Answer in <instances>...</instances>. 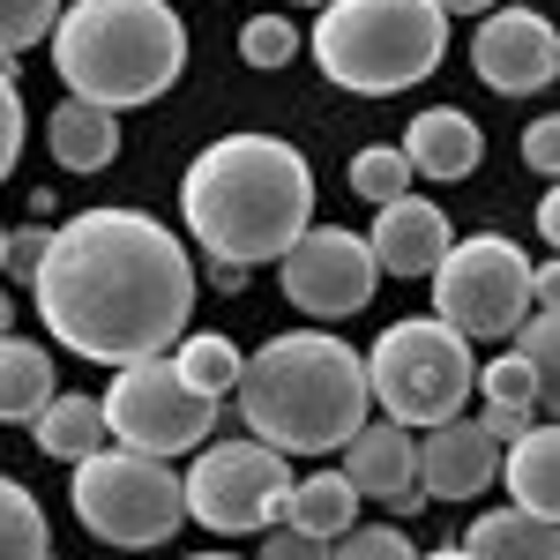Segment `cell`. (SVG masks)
<instances>
[{
    "label": "cell",
    "mask_w": 560,
    "mask_h": 560,
    "mask_svg": "<svg viewBox=\"0 0 560 560\" xmlns=\"http://www.w3.org/2000/svg\"><path fill=\"white\" fill-rule=\"evenodd\" d=\"M277 277H284V300L314 322H351L382 284V269L366 255V232H345V224H306L277 255Z\"/></svg>",
    "instance_id": "cell-11"
},
{
    "label": "cell",
    "mask_w": 560,
    "mask_h": 560,
    "mask_svg": "<svg viewBox=\"0 0 560 560\" xmlns=\"http://www.w3.org/2000/svg\"><path fill=\"white\" fill-rule=\"evenodd\" d=\"M0 232H8V224H0Z\"/></svg>",
    "instance_id": "cell-42"
},
{
    "label": "cell",
    "mask_w": 560,
    "mask_h": 560,
    "mask_svg": "<svg viewBox=\"0 0 560 560\" xmlns=\"http://www.w3.org/2000/svg\"><path fill=\"white\" fill-rule=\"evenodd\" d=\"M45 150H52L60 173H105L120 158V120L90 97H68V105L45 113Z\"/></svg>",
    "instance_id": "cell-18"
},
{
    "label": "cell",
    "mask_w": 560,
    "mask_h": 560,
    "mask_svg": "<svg viewBox=\"0 0 560 560\" xmlns=\"http://www.w3.org/2000/svg\"><path fill=\"white\" fill-rule=\"evenodd\" d=\"M240 52H247V68H284V60L300 52V31H292L284 15H247V31H240Z\"/></svg>",
    "instance_id": "cell-30"
},
{
    "label": "cell",
    "mask_w": 560,
    "mask_h": 560,
    "mask_svg": "<svg viewBox=\"0 0 560 560\" xmlns=\"http://www.w3.org/2000/svg\"><path fill=\"white\" fill-rule=\"evenodd\" d=\"M493 486H509V509H530V516H553L560 509V433L553 419L523 427L509 448H501V471Z\"/></svg>",
    "instance_id": "cell-17"
},
{
    "label": "cell",
    "mask_w": 560,
    "mask_h": 560,
    "mask_svg": "<svg viewBox=\"0 0 560 560\" xmlns=\"http://www.w3.org/2000/svg\"><path fill=\"white\" fill-rule=\"evenodd\" d=\"M411 560H471L464 546H441V553H411Z\"/></svg>",
    "instance_id": "cell-40"
},
{
    "label": "cell",
    "mask_w": 560,
    "mask_h": 560,
    "mask_svg": "<svg viewBox=\"0 0 560 560\" xmlns=\"http://www.w3.org/2000/svg\"><path fill=\"white\" fill-rule=\"evenodd\" d=\"M232 404L247 433L269 441L277 456H337L374 411L366 359L329 329H292V337H269L261 351H240Z\"/></svg>",
    "instance_id": "cell-3"
},
{
    "label": "cell",
    "mask_w": 560,
    "mask_h": 560,
    "mask_svg": "<svg viewBox=\"0 0 560 560\" xmlns=\"http://www.w3.org/2000/svg\"><path fill=\"white\" fill-rule=\"evenodd\" d=\"M471 388H486V404H509V411H530V419H553V404H560V388H546L516 351L486 359V366L471 374Z\"/></svg>",
    "instance_id": "cell-24"
},
{
    "label": "cell",
    "mask_w": 560,
    "mask_h": 560,
    "mask_svg": "<svg viewBox=\"0 0 560 560\" xmlns=\"http://www.w3.org/2000/svg\"><path fill=\"white\" fill-rule=\"evenodd\" d=\"M345 478H351L359 501H382L396 523L427 509V493H419V441H411V427H396V419H374V427L351 433Z\"/></svg>",
    "instance_id": "cell-13"
},
{
    "label": "cell",
    "mask_w": 560,
    "mask_h": 560,
    "mask_svg": "<svg viewBox=\"0 0 560 560\" xmlns=\"http://www.w3.org/2000/svg\"><path fill=\"white\" fill-rule=\"evenodd\" d=\"M52 68L68 97H90L105 113L158 105L187 68V23L165 0H75L52 23Z\"/></svg>",
    "instance_id": "cell-4"
},
{
    "label": "cell",
    "mask_w": 560,
    "mask_h": 560,
    "mask_svg": "<svg viewBox=\"0 0 560 560\" xmlns=\"http://www.w3.org/2000/svg\"><path fill=\"white\" fill-rule=\"evenodd\" d=\"M45 560H52V553H45Z\"/></svg>",
    "instance_id": "cell-43"
},
{
    "label": "cell",
    "mask_w": 560,
    "mask_h": 560,
    "mask_svg": "<svg viewBox=\"0 0 560 560\" xmlns=\"http://www.w3.org/2000/svg\"><path fill=\"white\" fill-rule=\"evenodd\" d=\"M404 158H411V173L419 179H471L478 158H486V135H478V120L464 113V105H433V113H419L411 120V135L396 142Z\"/></svg>",
    "instance_id": "cell-16"
},
{
    "label": "cell",
    "mask_w": 560,
    "mask_h": 560,
    "mask_svg": "<svg viewBox=\"0 0 560 560\" xmlns=\"http://www.w3.org/2000/svg\"><path fill=\"white\" fill-rule=\"evenodd\" d=\"M45 240H52V232H45L38 217H31V224H15V232H0V269H8L15 284H31V277H38V261H45Z\"/></svg>",
    "instance_id": "cell-31"
},
{
    "label": "cell",
    "mask_w": 560,
    "mask_h": 560,
    "mask_svg": "<svg viewBox=\"0 0 560 560\" xmlns=\"http://www.w3.org/2000/svg\"><path fill=\"white\" fill-rule=\"evenodd\" d=\"M419 546L396 530V523H366V530H337L329 538V560H411Z\"/></svg>",
    "instance_id": "cell-29"
},
{
    "label": "cell",
    "mask_w": 560,
    "mask_h": 560,
    "mask_svg": "<svg viewBox=\"0 0 560 560\" xmlns=\"http://www.w3.org/2000/svg\"><path fill=\"white\" fill-rule=\"evenodd\" d=\"M23 158V97H15V68H0V179Z\"/></svg>",
    "instance_id": "cell-32"
},
{
    "label": "cell",
    "mask_w": 560,
    "mask_h": 560,
    "mask_svg": "<svg viewBox=\"0 0 560 560\" xmlns=\"http://www.w3.org/2000/svg\"><path fill=\"white\" fill-rule=\"evenodd\" d=\"M52 396V351L31 337H0V427H31Z\"/></svg>",
    "instance_id": "cell-21"
},
{
    "label": "cell",
    "mask_w": 560,
    "mask_h": 560,
    "mask_svg": "<svg viewBox=\"0 0 560 560\" xmlns=\"http://www.w3.org/2000/svg\"><path fill=\"white\" fill-rule=\"evenodd\" d=\"M179 217L210 261L261 269L314 224V173L277 135H217L179 179Z\"/></svg>",
    "instance_id": "cell-2"
},
{
    "label": "cell",
    "mask_w": 560,
    "mask_h": 560,
    "mask_svg": "<svg viewBox=\"0 0 560 560\" xmlns=\"http://www.w3.org/2000/svg\"><path fill=\"white\" fill-rule=\"evenodd\" d=\"M538 240H560V202H553V195L538 202Z\"/></svg>",
    "instance_id": "cell-37"
},
{
    "label": "cell",
    "mask_w": 560,
    "mask_h": 560,
    "mask_svg": "<svg viewBox=\"0 0 560 560\" xmlns=\"http://www.w3.org/2000/svg\"><path fill=\"white\" fill-rule=\"evenodd\" d=\"M351 516H359L351 478L345 471H314V478H292L277 523H300V530H314V538H337V530H351Z\"/></svg>",
    "instance_id": "cell-22"
},
{
    "label": "cell",
    "mask_w": 560,
    "mask_h": 560,
    "mask_svg": "<svg viewBox=\"0 0 560 560\" xmlns=\"http://www.w3.org/2000/svg\"><path fill=\"white\" fill-rule=\"evenodd\" d=\"M97 411H105V433L120 441V448H142V456H187V448H202L217 427V404L210 396H195V388L173 374V351H150V359H128L113 388L97 396Z\"/></svg>",
    "instance_id": "cell-10"
},
{
    "label": "cell",
    "mask_w": 560,
    "mask_h": 560,
    "mask_svg": "<svg viewBox=\"0 0 560 560\" xmlns=\"http://www.w3.org/2000/svg\"><path fill=\"white\" fill-rule=\"evenodd\" d=\"M448 52V15L433 0H322L314 60L351 97H396L427 83Z\"/></svg>",
    "instance_id": "cell-5"
},
{
    "label": "cell",
    "mask_w": 560,
    "mask_h": 560,
    "mask_svg": "<svg viewBox=\"0 0 560 560\" xmlns=\"http://www.w3.org/2000/svg\"><path fill=\"white\" fill-rule=\"evenodd\" d=\"M433 8H441V15H486L493 0H433Z\"/></svg>",
    "instance_id": "cell-38"
},
{
    "label": "cell",
    "mask_w": 560,
    "mask_h": 560,
    "mask_svg": "<svg viewBox=\"0 0 560 560\" xmlns=\"http://www.w3.org/2000/svg\"><path fill=\"white\" fill-rule=\"evenodd\" d=\"M284 493H292V471L269 441H202L195 464L179 471V501L187 516L217 530V538H247V530H269L284 516Z\"/></svg>",
    "instance_id": "cell-9"
},
{
    "label": "cell",
    "mask_w": 560,
    "mask_h": 560,
    "mask_svg": "<svg viewBox=\"0 0 560 560\" xmlns=\"http://www.w3.org/2000/svg\"><path fill=\"white\" fill-rule=\"evenodd\" d=\"M478 427H486V441H501V448H509V441H516L523 427H538V419H530V411H509V404H486V411H478Z\"/></svg>",
    "instance_id": "cell-35"
},
{
    "label": "cell",
    "mask_w": 560,
    "mask_h": 560,
    "mask_svg": "<svg viewBox=\"0 0 560 560\" xmlns=\"http://www.w3.org/2000/svg\"><path fill=\"white\" fill-rule=\"evenodd\" d=\"M448 217L427 195H396V202H374V232H366V255L382 277H427L433 261L448 255Z\"/></svg>",
    "instance_id": "cell-15"
},
{
    "label": "cell",
    "mask_w": 560,
    "mask_h": 560,
    "mask_svg": "<svg viewBox=\"0 0 560 560\" xmlns=\"http://www.w3.org/2000/svg\"><path fill=\"white\" fill-rule=\"evenodd\" d=\"M210 284L217 292H247V269L240 261H210Z\"/></svg>",
    "instance_id": "cell-36"
},
{
    "label": "cell",
    "mask_w": 560,
    "mask_h": 560,
    "mask_svg": "<svg viewBox=\"0 0 560 560\" xmlns=\"http://www.w3.org/2000/svg\"><path fill=\"white\" fill-rule=\"evenodd\" d=\"M31 300L60 351L90 366H128L179 345L195 314V269L150 210H75L52 224Z\"/></svg>",
    "instance_id": "cell-1"
},
{
    "label": "cell",
    "mask_w": 560,
    "mask_h": 560,
    "mask_svg": "<svg viewBox=\"0 0 560 560\" xmlns=\"http://www.w3.org/2000/svg\"><path fill=\"white\" fill-rule=\"evenodd\" d=\"M60 23V0H0V68L8 52H31L38 38H52Z\"/></svg>",
    "instance_id": "cell-27"
},
{
    "label": "cell",
    "mask_w": 560,
    "mask_h": 560,
    "mask_svg": "<svg viewBox=\"0 0 560 560\" xmlns=\"http://www.w3.org/2000/svg\"><path fill=\"white\" fill-rule=\"evenodd\" d=\"M68 501H75V523H83L90 538H105L120 553L165 546L187 523L179 471L165 456H142V448H90L83 464H75V478H68Z\"/></svg>",
    "instance_id": "cell-7"
},
{
    "label": "cell",
    "mask_w": 560,
    "mask_h": 560,
    "mask_svg": "<svg viewBox=\"0 0 560 560\" xmlns=\"http://www.w3.org/2000/svg\"><path fill=\"white\" fill-rule=\"evenodd\" d=\"M31 433H38V456H52V464H83L90 448L113 441V433H105V411H97V396H60V388L38 404Z\"/></svg>",
    "instance_id": "cell-20"
},
{
    "label": "cell",
    "mask_w": 560,
    "mask_h": 560,
    "mask_svg": "<svg viewBox=\"0 0 560 560\" xmlns=\"http://www.w3.org/2000/svg\"><path fill=\"white\" fill-rule=\"evenodd\" d=\"M471 68L501 97H538L560 75V31L538 8H486V23L471 38Z\"/></svg>",
    "instance_id": "cell-12"
},
{
    "label": "cell",
    "mask_w": 560,
    "mask_h": 560,
    "mask_svg": "<svg viewBox=\"0 0 560 560\" xmlns=\"http://www.w3.org/2000/svg\"><path fill=\"white\" fill-rule=\"evenodd\" d=\"M501 471V441H486L478 419H441L419 433V493L427 501H478Z\"/></svg>",
    "instance_id": "cell-14"
},
{
    "label": "cell",
    "mask_w": 560,
    "mask_h": 560,
    "mask_svg": "<svg viewBox=\"0 0 560 560\" xmlns=\"http://www.w3.org/2000/svg\"><path fill=\"white\" fill-rule=\"evenodd\" d=\"M523 165L538 179L560 173V120H530V128H523Z\"/></svg>",
    "instance_id": "cell-34"
},
{
    "label": "cell",
    "mask_w": 560,
    "mask_h": 560,
    "mask_svg": "<svg viewBox=\"0 0 560 560\" xmlns=\"http://www.w3.org/2000/svg\"><path fill=\"white\" fill-rule=\"evenodd\" d=\"M509 351H516V359H523V366H530L546 388L560 382V322L546 314V306H538V314H523V329L509 337Z\"/></svg>",
    "instance_id": "cell-28"
},
{
    "label": "cell",
    "mask_w": 560,
    "mask_h": 560,
    "mask_svg": "<svg viewBox=\"0 0 560 560\" xmlns=\"http://www.w3.org/2000/svg\"><path fill=\"white\" fill-rule=\"evenodd\" d=\"M464 553L471 560H560V530L553 516H530V509H486L464 530Z\"/></svg>",
    "instance_id": "cell-19"
},
{
    "label": "cell",
    "mask_w": 560,
    "mask_h": 560,
    "mask_svg": "<svg viewBox=\"0 0 560 560\" xmlns=\"http://www.w3.org/2000/svg\"><path fill=\"white\" fill-rule=\"evenodd\" d=\"M187 560H232V553H187Z\"/></svg>",
    "instance_id": "cell-41"
},
{
    "label": "cell",
    "mask_w": 560,
    "mask_h": 560,
    "mask_svg": "<svg viewBox=\"0 0 560 560\" xmlns=\"http://www.w3.org/2000/svg\"><path fill=\"white\" fill-rule=\"evenodd\" d=\"M427 284H433V322H448L464 345H501L530 314V255L509 232L448 240V255L427 269Z\"/></svg>",
    "instance_id": "cell-8"
},
{
    "label": "cell",
    "mask_w": 560,
    "mask_h": 560,
    "mask_svg": "<svg viewBox=\"0 0 560 560\" xmlns=\"http://www.w3.org/2000/svg\"><path fill=\"white\" fill-rule=\"evenodd\" d=\"M173 374H179L187 388H195V396L224 404V396H232V382H240V345H232L224 329H179Z\"/></svg>",
    "instance_id": "cell-23"
},
{
    "label": "cell",
    "mask_w": 560,
    "mask_h": 560,
    "mask_svg": "<svg viewBox=\"0 0 560 560\" xmlns=\"http://www.w3.org/2000/svg\"><path fill=\"white\" fill-rule=\"evenodd\" d=\"M366 359V396L382 404L396 427H441V419H456L464 404H471V374L478 359L471 345L448 329V322H388L374 351H359Z\"/></svg>",
    "instance_id": "cell-6"
},
{
    "label": "cell",
    "mask_w": 560,
    "mask_h": 560,
    "mask_svg": "<svg viewBox=\"0 0 560 560\" xmlns=\"http://www.w3.org/2000/svg\"><path fill=\"white\" fill-rule=\"evenodd\" d=\"M411 158L396 150V142H366L359 158H351V195H366V202H396V195H411Z\"/></svg>",
    "instance_id": "cell-26"
},
{
    "label": "cell",
    "mask_w": 560,
    "mask_h": 560,
    "mask_svg": "<svg viewBox=\"0 0 560 560\" xmlns=\"http://www.w3.org/2000/svg\"><path fill=\"white\" fill-rule=\"evenodd\" d=\"M0 337H15V300L0 292Z\"/></svg>",
    "instance_id": "cell-39"
},
{
    "label": "cell",
    "mask_w": 560,
    "mask_h": 560,
    "mask_svg": "<svg viewBox=\"0 0 560 560\" xmlns=\"http://www.w3.org/2000/svg\"><path fill=\"white\" fill-rule=\"evenodd\" d=\"M52 530H45V509L23 478H0V560H45Z\"/></svg>",
    "instance_id": "cell-25"
},
{
    "label": "cell",
    "mask_w": 560,
    "mask_h": 560,
    "mask_svg": "<svg viewBox=\"0 0 560 560\" xmlns=\"http://www.w3.org/2000/svg\"><path fill=\"white\" fill-rule=\"evenodd\" d=\"M261 560H329V538H314V530H300V523H269Z\"/></svg>",
    "instance_id": "cell-33"
}]
</instances>
